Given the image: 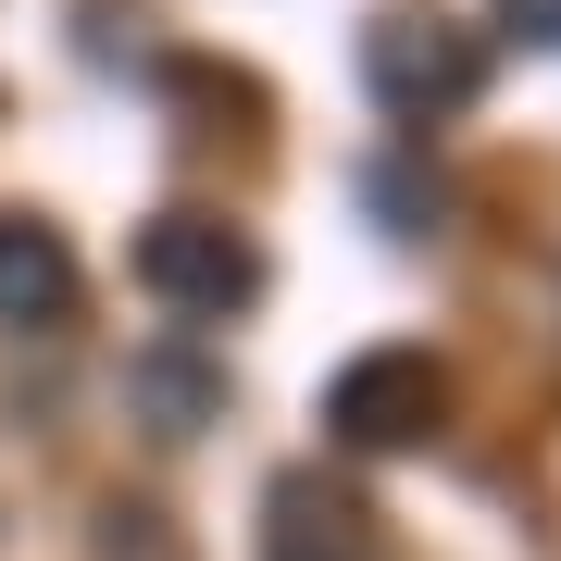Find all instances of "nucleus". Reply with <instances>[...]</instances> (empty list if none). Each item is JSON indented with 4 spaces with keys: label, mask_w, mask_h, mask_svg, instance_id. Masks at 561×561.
<instances>
[{
    "label": "nucleus",
    "mask_w": 561,
    "mask_h": 561,
    "mask_svg": "<svg viewBox=\"0 0 561 561\" xmlns=\"http://www.w3.org/2000/svg\"><path fill=\"white\" fill-rule=\"evenodd\" d=\"M76 312V250L38 213H0V324H62Z\"/></svg>",
    "instance_id": "obj_6"
},
{
    "label": "nucleus",
    "mask_w": 561,
    "mask_h": 561,
    "mask_svg": "<svg viewBox=\"0 0 561 561\" xmlns=\"http://www.w3.org/2000/svg\"><path fill=\"white\" fill-rule=\"evenodd\" d=\"M138 287L162 312L225 324V312L262 300V250H250V225H225V213H150L138 225Z\"/></svg>",
    "instance_id": "obj_1"
},
{
    "label": "nucleus",
    "mask_w": 561,
    "mask_h": 561,
    "mask_svg": "<svg viewBox=\"0 0 561 561\" xmlns=\"http://www.w3.org/2000/svg\"><path fill=\"white\" fill-rule=\"evenodd\" d=\"M449 424V375L424 350H362L324 375V437L337 449H424Z\"/></svg>",
    "instance_id": "obj_3"
},
{
    "label": "nucleus",
    "mask_w": 561,
    "mask_h": 561,
    "mask_svg": "<svg viewBox=\"0 0 561 561\" xmlns=\"http://www.w3.org/2000/svg\"><path fill=\"white\" fill-rule=\"evenodd\" d=\"M500 38H524V50H561V0H500Z\"/></svg>",
    "instance_id": "obj_7"
},
{
    "label": "nucleus",
    "mask_w": 561,
    "mask_h": 561,
    "mask_svg": "<svg viewBox=\"0 0 561 561\" xmlns=\"http://www.w3.org/2000/svg\"><path fill=\"white\" fill-rule=\"evenodd\" d=\"M125 412L150 424V437H201V424H225V362L201 350H125Z\"/></svg>",
    "instance_id": "obj_5"
},
{
    "label": "nucleus",
    "mask_w": 561,
    "mask_h": 561,
    "mask_svg": "<svg viewBox=\"0 0 561 561\" xmlns=\"http://www.w3.org/2000/svg\"><path fill=\"white\" fill-rule=\"evenodd\" d=\"M362 76H375V101L400 125H449V113H474L486 50H474V25H449V13H387L375 38H362Z\"/></svg>",
    "instance_id": "obj_2"
},
{
    "label": "nucleus",
    "mask_w": 561,
    "mask_h": 561,
    "mask_svg": "<svg viewBox=\"0 0 561 561\" xmlns=\"http://www.w3.org/2000/svg\"><path fill=\"white\" fill-rule=\"evenodd\" d=\"M262 561H375V512L324 474H275L262 486Z\"/></svg>",
    "instance_id": "obj_4"
}]
</instances>
